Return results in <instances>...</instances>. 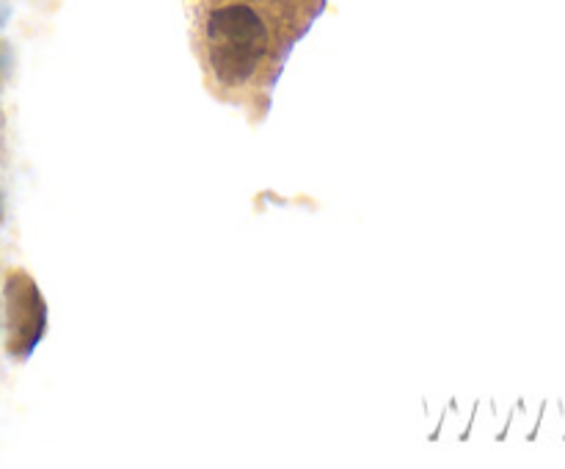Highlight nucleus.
Segmentation results:
<instances>
[{
    "mask_svg": "<svg viewBox=\"0 0 565 469\" xmlns=\"http://www.w3.org/2000/svg\"><path fill=\"white\" fill-rule=\"evenodd\" d=\"M210 61L215 77L224 83H243L259 70L268 55L270 31L252 3H221L204 20Z\"/></svg>",
    "mask_w": 565,
    "mask_h": 469,
    "instance_id": "nucleus-1",
    "label": "nucleus"
},
{
    "mask_svg": "<svg viewBox=\"0 0 565 469\" xmlns=\"http://www.w3.org/2000/svg\"><path fill=\"white\" fill-rule=\"evenodd\" d=\"M6 309H9V351L14 356L25 359L36 348V342L44 334V312L42 292L25 274H11L6 285Z\"/></svg>",
    "mask_w": 565,
    "mask_h": 469,
    "instance_id": "nucleus-2",
    "label": "nucleus"
}]
</instances>
